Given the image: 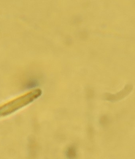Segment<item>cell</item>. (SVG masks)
I'll return each instance as SVG.
<instances>
[{"label":"cell","instance_id":"1","mask_svg":"<svg viewBox=\"0 0 135 159\" xmlns=\"http://www.w3.org/2000/svg\"><path fill=\"white\" fill-rule=\"evenodd\" d=\"M42 91L39 89L30 92L0 106V116H6L18 110L40 97Z\"/></svg>","mask_w":135,"mask_h":159},{"label":"cell","instance_id":"2","mask_svg":"<svg viewBox=\"0 0 135 159\" xmlns=\"http://www.w3.org/2000/svg\"><path fill=\"white\" fill-rule=\"evenodd\" d=\"M131 86H126L123 90L120 92L118 94H115V95H107L106 97V99L109 101H116L117 99H119V98H122L127 95L128 93H129L131 91Z\"/></svg>","mask_w":135,"mask_h":159},{"label":"cell","instance_id":"3","mask_svg":"<svg viewBox=\"0 0 135 159\" xmlns=\"http://www.w3.org/2000/svg\"><path fill=\"white\" fill-rule=\"evenodd\" d=\"M66 155L67 157L69 159H74L77 156V152L74 147H70L68 148Z\"/></svg>","mask_w":135,"mask_h":159}]
</instances>
